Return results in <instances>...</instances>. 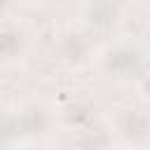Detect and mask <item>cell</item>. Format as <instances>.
I'll return each mask as SVG.
<instances>
[{
  "label": "cell",
  "mask_w": 150,
  "mask_h": 150,
  "mask_svg": "<svg viewBox=\"0 0 150 150\" xmlns=\"http://www.w3.org/2000/svg\"><path fill=\"white\" fill-rule=\"evenodd\" d=\"M103 66L108 73H112L117 77H129V75L134 77L138 70H143V56L134 47H117L105 54Z\"/></svg>",
  "instance_id": "obj_1"
},
{
  "label": "cell",
  "mask_w": 150,
  "mask_h": 150,
  "mask_svg": "<svg viewBox=\"0 0 150 150\" xmlns=\"http://www.w3.org/2000/svg\"><path fill=\"white\" fill-rule=\"evenodd\" d=\"M120 131L129 141L143 143L148 138V115H145V110H124L120 115Z\"/></svg>",
  "instance_id": "obj_2"
},
{
  "label": "cell",
  "mask_w": 150,
  "mask_h": 150,
  "mask_svg": "<svg viewBox=\"0 0 150 150\" xmlns=\"http://www.w3.org/2000/svg\"><path fill=\"white\" fill-rule=\"evenodd\" d=\"M59 49H61V56H63L66 61H70V63H82V61L87 59L89 49H91V42H89V38H87L84 33H68V35H63Z\"/></svg>",
  "instance_id": "obj_3"
},
{
  "label": "cell",
  "mask_w": 150,
  "mask_h": 150,
  "mask_svg": "<svg viewBox=\"0 0 150 150\" xmlns=\"http://www.w3.org/2000/svg\"><path fill=\"white\" fill-rule=\"evenodd\" d=\"M120 16V2L117 0H94L89 5V21L96 28H110Z\"/></svg>",
  "instance_id": "obj_4"
},
{
  "label": "cell",
  "mask_w": 150,
  "mask_h": 150,
  "mask_svg": "<svg viewBox=\"0 0 150 150\" xmlns=\"http://www.w3.org/2000/svg\"><path fill=\"white\" fill-rule=\"evenodd\" d=\"M23 49V33L16 28H2L0 30V61H9L19 56Z\"/></svg>",
  "instance_id": "obj_5"
},
{
  "label": "cell",
  "mask_w": 150,
  "mask_h": 150,
  "mask_svg": "<svg viewBox=\"0 0 150 150\" xmlns=\"http://www.w3.org/2000/svg\"><path fill=\"white\" fill-rule=\"evenodd\" d=\"M16 122H19V131H23V134H40L47 127V115L40 108H30L21 117H16Z\"/></svg>",
  "instance_id": "obj_6"
},
{
  "label": "cell",
  "mask_w": 150,
  "mask_h": 150,
  "mask_svg": "<svg viewBox=\"0 0 150 150\" xmlns=\"http://www.w3.org/2000/svg\"><path fill=\"white\" fill-rule=\"evenodd\" d=\"M19 134V122L16 117H7V115H0V141H9Z\"/></svg>",
  "instance_id": "obj_7"
}]
</instances>
